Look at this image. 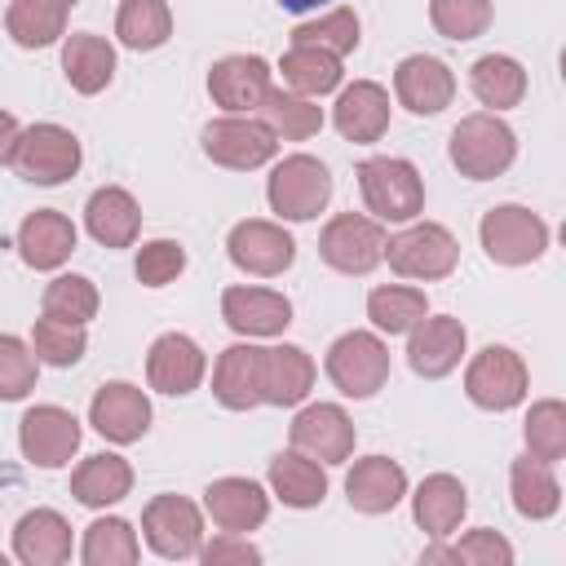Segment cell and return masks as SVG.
Instances as JSON below:
<instances>
[{"label":"cell","mask_w":566,"mask_h":566,"mask_svg":"<svg viewBox=\"0 0 566 566\" xmlns=\"http://www.w3.org/2000/svg\"><path fill=\"white\" fill-rule=\"evenodd\" d=\"M447 155L460 168V177L491 181V177H500L517 159V137H513V128L495 111H478V115H464L451 128Z\"/></svg>","instance_id":"cell-1"},{"label":"cell","mask_w":566,"mask_h":566,"mask_svg":"<svg viewBox=\"0 0 566 566\" xmlns=\"http://www.w3.org/2000/svg\"><path fill=\"white\" fill-rule=\"evenodd\" d=\"M358 190L376 221H416L424 208V181L411 159L371 155L358 164Z\"/></svg>","instance_id":"cell-2"},{"label":"cell","mask_w":566,"mask_h":566,"mask_svg":"<svg viewBox=\"0 0 566 566\" xmlns=\"http://www.w3.org/2000/svg\"><path fill=\"white\" fill-rule=\"evenodd\" d=\"M385 261L402 279H447L460 261V243L447 226L438 221H407V230L385 234Z\"/></svg>","instance_id":"cell-3"},{"label":"cell","mask_w":566,"mask_h":566,"mask_svg":"<svg viewBox=\"0 0 566 566\" xmlns=\"http://www.w3.org/2000/svg\"><path fill=\"white\" fill-rule=\"evenodd\" d=\"M265 199L270 212H279L283 221H314L332 199V172L314 155H287L274 164L265 181Z\"/></svg>","instance_id":"cell-4"},{"label":"cell","mask_w":566,"mask_h":566,"mask_svg":"<svg viewBox=\"0 0 566 566\" xmlns=\"http://www.w3.org/2000/svg\"><path fill=\"white\" fill-rule=\"evenodd\" d=\"M323 367L345 398H371L389 380V349L376 332H345L327 345Z\"/></svg>","instance_id":"cell-5"},{"label":"cell","mask_w":566,"mask_h":566,"mask_svg":"<svg viewBox=\"0 0 566 566\" xmlns=\"http://www.w3.org/2000/svg\"><path fill=\"white\" fill-rule=\"evenodd\" d=\"M80 137L62 124H31L22 128L18 137V150H13V172L31 186H62L66 177L80 172Z\"/></svg>","instance_id":"cell-6"},{"label":"cell","mask_w":566,"mask_h":566,"mask_svg":"<svg viewBox=\"0 0 566 566\" xmlns=\"http://www.w3.org/2000/svg\"><path fill=\"white\" fill-rule=\"evenodd\" d=\"M478 239L495 265H531L548 248V221L522 203H500L482 217Z\"/></svg>","instance_id":"cell-7"},{"label":"cell","mask_w":566,"mask_h":566,"mask_svg":"<svg viewBox=\"0 0 566 566\" xmlns=\"http://www.w3.org/2000/svg\"><path fill=\"white\" fill-rule=\"evenodd\" d=\"M526 389H531V371L522 354H513L509 345H486L464 367V394L482 411H509L526 398Z\"/></svg>","instance_id":"cell-8"},{"label":"cell","mask_w":566,"mask_h":566,"mask_svg":"<svg viewBox=\"0 0 566 566\" xmlns=\"http://www.w3.org/2000/svg\"><path fill=\"white\" fill-rule=\"evenodd\" d=\"M199 142H203V155L212 164L234 168V172L261 168L279 155V137L270 133L265 119H252V115H221V119L203 124Z\"/></svg>","instance_id":"cell-9"},{"label":"cell","mask_w":566,"mask_h":566,"mask_svg":"<svg viewBox=\"0 0 566 566\" xmlns=\"http://www.w3.org/2000/svg\"><path fill=\"white\" fill-rule=\"evenodd\" d=\"M318 256L336 270V274H371L385 261V230L376 217H358V212H340L323 226L318 234Z\"/></svg>","instance_id":"cell-10"},{"label":"cell","mask_w":566,"mask_h":566,"mask_svg":"<svg viewBox=\"0 0 566 566\" xmlns=\"http://www.w3.org/2000/svg\"><path fill=\"white\" fill-rule=\"evenodd\" d=\"M142 535L146 544L168 557V562H181V557H195L199 544H203V513L199 504H190L186 495H155L146 509H142Z\"/></svg>","instance_id":"cell-11"},{"label":"cell","mask_w":566,"mask_h":566,"mask_svg":"<svg viewBox=\"0 0 566 566\" xmlns=\"http://www.w3.org/2000/svg\"><path fill=\"white\" fill-rule=\"evenodd\" d=\"M18 447L35 469H62L80 451V420L66 407L40 402L18 420Z\"/></svg>","instance_id":"cell-12"},{"label":"cell","mask_w":566,"mask_h":566,"mask_svg":"<svg viewBox=\"0 0 566 566\" xmlns=\"http://www.w3.org/2000/svg\"><path fill=\"white\" fill-rule=\"evenodd\" d=\"M226 252H230V261H234L243 274L274 279V274H283V270L296 261V239H292L279 221L248 217V221H239V226L226 234Z\"/></svg>","instance_id":"cell-13"},{"label":"cell","mask_w":566,"mask_h":566,"mask_svg":"<svg viewBox=\"0 0 566 566\" xmlns=\"http://www.w3.org/2000/svg\"><path fill=\"white\" fill-rule=\"evenodd\" d=\"M464 345H469V332H464L460 318H451V314H424L407 332V363H411L416 376L438 380V376H447V371L460 367Z\"/></svg>","instance_id":"cell-14"},{"label":"cell","mask_w":566,"mask_h":566,"mask_svg":"<svg viewBox=\"0 0 566 566\" xmlns=\"http://www.w3.org/2000/svg\"><path fill=\"white\" fill-rule=\"evenodd\" d=\"M203 371H208V358H203V349L186 332L155 336V345L146 354V380H150V389H159L168 398H186V394H195L203 385Z\"/></svg>","instance_id":"cell-15"},{"label":"cell","mask_w":566,"mask_h":566,"mask_svg":"<svg viewBox=\"0 0 566 566\" xmlns=\"http://www.w3.org/2000/svg\"><path fill=\"white\" fill-rule=\"evenodd\" d=\"M354 420L336 402H310L292 420V447L314 455L318 464H340L354 455Z\"/></svg>","instance_id":"cell-16"},{"label":"cell","mask_w":566,"mask_h":566,"mask_svg":"<svg viewBox=\"0 0 566 566\" xmlns=\"http://www.w3.org/2000/svg\"><path fill=\"white\" fill-rule=\"evenodd\" d=\"M88 424H93L106 442L128 447V442L146 438V429H150V398H146L137 385H128V380H111V385H102V389L93 394V402H88Z\"/></svg>","instance_id":"cell-17"},{"label":"cell","mask_w":566,"mask_h":566,"mask_svg":"<svg viewBox=\"0 0 566 566\" xmlns=\"http://www.w3.org/2000/svg\"><path fill=\"white\" fill-rule=\"evenodd\" d=\"M208 93L226 115H252L261 106V97L270 93V62L256 53H230V57L212 62Z\"/></svg>","instance_id":"cell-18"},{"label":"cell","mask_w":566,"mask_h":566,"mask_svg":"<svg viewBox=\"0 0 566 566\" xmlns=\"http://www.w3.org/2000/svg\"><path fill=\"white\" fill-rule=\"evenodd\" d=\"M394 97L398 106H407L411 115H438L451 106L455 97V75L442 57H429V53H411L398 62L394 71Z\"/></svg>","instance_id":"cell-19"},{"label":"cell","mask_w":566,"mask_h":566,"mask_svg":"<svg viewBox=\"0 0 566 566\" xmlns=\"http://www.w3.org/2000/svg\"><path fill=\"white\" fill-rule=\"evenodd\" d=\"M221 318L239 336H279L292 323V301L274 287H226L221 292Z\"/></svg>","instance_id":"cell-20"},{"label":"cell","mask_w":566,"mask_h":566,"mask_svg":"<svg viewBox=\"0 0 566 566\" xmlns=\"http://www.w3.org/2000/svg\"><path fill=\"white\" fill-rule=\"evenodd\" d=\"M332 124L354 146L380 142L389 128V93L376 80H354L349 88H340V97L332 106Z\"/></svg>","instance_id":"cell-21"},{"label":"cell","mask_w":566,"mask_h":566,"mask_svg":"<svg viewBox=\"0 0 566 566\" xmlns=\"http://www.w3.org/2000/svg\"><path fill=\"white\" fill-rule=\"evenodd\" d=\"M402 495H407V473H402L398 460H389V455H363V460H354V469L345 478V500H349L354 513L380 517Z\"/></svg>","instance_id":"cell-22"},{"label":"cell","mask_w":566,"mask_h":566,"mask_svg":"<svg viewBox=\"0 0 566 566\" xmlns=\"http://www.w3.org/2000/svg\"><path fill=\"white\" fill-rule=\"evenodd\" d=\"M203 509L208 517L221 526V531H256L265 517H270V495L261 482L252 478H217L208 491H203Z\"/></svg>","instance_id":"cell-23"},{"label":"cell","mask_w":566,"mask_h":566,"mask_svg":"<svg viewBox=\"0 0 566 566\" xmlns=\"http://www.w3.org/2000/svg\"><path fill=\"white\" fill-rule=\"evenodd\" d=\"M261 363H265V349H256V345L239 340V345L221 349V358L212 367V398L226 411L261 407Z\"/></svg>","instance_id":"cell-24"},{"label":"cell","mask_w":566,"mask_h":566,"mask_svg":"<svg viewBox=\"0 0 566 566\" xmlns=\"http://www.w3.org/2000/svg\"><path fill=\"white\" fill-rule=\"evenodd\" d=\"M13 557L22 566H62L71 557V522L57 509H31L13 526Z\"/></svg>","instance_id":"cell-25"},{"label":"cell","mask_w":566,"mask_h":566,"mask_svg":"<svg viewBox=\"0 0 566 566\" xmlns=\"http://www.w3.org/2000/svg\"><path fill=\"white\" fill-rule=\"evenodd\" d=\"M84 226L102 248H133L142 230V208L124 186H97L84 203Z\"/></svg>","instance_id":"cell-26"},{"label":"cell","mask_w":566,"mask_h":566,"mask_svg":"<svg viewBox=\"0 0 566 566\" xmlns=\"http://www.w3.org/2000/svg\"><path fill=\"white\" fill-rule=\"evenodd\" d=\"M71 252H75V226H71V217H62L53 208H35L18 226V256L31 270H57Z\"/></svg>","instance_id":"cell-27"},{"label":"cell","mask_w":566,"mask_h":566,"mask_svg":"<svg viewBox=\"0 0 566 566\" xmlns=\"http://www.w3.org/2000/svg\"><path fill=\"white\" fill-rule=\"evenodd\" d=\"M314 389V358L301 345H274L261 363V402L270 407H296Z\"/></svg>","instance_id":"cell-28"},{"label":"cell","mask_w":566,"mask_h":566,"mask_svg":"<svg viewBox=\"0 0 566 566\" xmlns=\"http://www.w3.org/2000/svg\"><path fill=\"white\" fill-rule=\"evenodd\" d=\"M464 509H469V491H464V482L451 478V473H429V478L416 486V495H411V517H416V526H420L424 535H433V539H447V535L460 526Z\"/></svg>","instance_id":"cell-29"},{"label":"cell","mask_w":566,"mask_h":566,"mask_svg":"<svg viewBox=\"0 0 566 566\" xmlns=\"http://www.w3.org/2000/svg\"><path fill=\"white\" fill-rule=\"evenodd\" d=\"M62 75L75 93L93 97L115 80V49L93 31H75L62 44Z\"/></svg>","instance_id":"cell-30"},{"label":"cell","mask_w":566,"mask_h":566,"mask_svg":"<svg viewBox=\"0 0 566 566\" xmlns=\"http://www.w3.org/2000/svg\"><path fill=\"white\" fill-rule=\"evenodd\" d=\"M128 491H133V464L124 455H111V451H97V455L80 460L75 473H71V495L88 509L119 504Z\"/></svg>","instance_id":"cell-31"},{"label":"cell","mask_w":566,"mask_h":566,"mask_svg":"<svg viewBox=\"0 0 566 566\" xmlns=\"http://www.w3.org/2000/svg\"><path fill=\"white\" fill-rule=\"evenodd\" d=\"M270 491L287 504V509H318L327 495V473L314 455L305 451H279L270 460Z\"/></svg>","instance_id":"cell-32"},{"label":"cell","mask_w":566,"mask_h":566,"mask_svg":"<svg viewBox=\"0 0 566 566\" xmlns=\"http://www.w3.org/2000/svg\"><path fill=\"white\" fill-rule=\"evenodd\" d=\"M469 88L482 106L491 111H509L526 97V71L517 57L509 53H482L473 66H469Z\"/></svg>","instance_id":"cell-33"},{"label":"cell","mask_w":566,"mask_h":566,"mask_svg":"<svg viewBox=\"0 0 566 566\" xmlns=\"http://www.w3.org/2000/svg\"><path fill=\"white\" fill-rule=\"evenodd\" d=\"M509 491H513V509L531 522H544L562 509V486L553 478V464H544V460L517 455L509 469Z\"/></svg>","instance_id":"cell-34"},{"label":"cell","mask_w":566,"mask_h":566,"mask_svg":"<svg viewBox=\"0 0 566 566\" xmlns=\"http://www.w3.org/2000/svg\"><path fill=\"white\" fill-rule=\"evenodd\" d=\"M115 35L133 53H150V49L168 44V35H172V9H168V0H119Z\"/></svg>","instance_id":"cell-35"},{"label":"cell","mask_w":566,"mask_h":566,"mask_svg":"<svg viewBox=\"0 0 566 566\" xmlns=\"http://www.w3.org/2000/svg\"><path fill=\"white\" fill-rule=\"evenodd\" d=\"M256 111L270 124V133L283 137V142H310L323 128V106H314V97H301L292 88H274L270 84V93L261 97Z\"/></svg>","instance_id":"cell-36"},{"label":"cell","mask_w":566,"mask_h":566,"mask_svg":"<svg viewBox=\"0 0 566 566\" xmlns=\"http://www.w3.org/2000/svg\"><path fill=\"white\" fill-rule=\"evenodd\" d=\"M424 314H429V301H424L420 287L385 283V287H371V292H367V318H371V327L385 332V336H407Z\"/></svg>","instance_id":"cell-37"},{"label":"cell","mask_w":566,"mask_h":566,"mask_svg":"<svg viewBox=\"0 0 566 566\" xmlns=\"http://www.w3.org/2000/svg\"><path fill=\"white\" fill-rule=\"evenodd\" d=\"M279 75L292 93L301 97H323L340 84V57L323 53V49H305V44H292L279 62Z\"/></svg>","instance_id":"cell-38"},{"label":"cell","mask_w":566,"mask_h":566,"mask_svg":"<svg viewBox=\"0 0 566 566\" xmlns=\"http://www.w3.org/2000/svg\"><path fill=\"white\" fill-rule=\"evenodd\" d=\"M4 27L13 35V44L22 49H49L66 35V9L49 4V0H13L4 9Z\"/></svg>","instance_id":"cell-39"},{"label":"cell","mask_w":566,"mask_h":566,"mask_svg":"<svg viewBox=\"0 0 566 566\" xmlns=\"http://www.w3.org/2000/svg\"><path fill=\"white\" fill-rule=\"evenodd\" d=\"M80 557L88 566H133L142 557V544H137V531L124 517H97L93 526H84Z\"/></svg>","instance_id":"cell-40"},{"label":"cell","mask_w":566,"mask_h":566,"mask_svg":"<svg viewBox=\"0 0 566 566\" xmlns=\"http://www.w3.org/2000/svg\"><path fill=\"white\" fill-rule=\"evenodd\" d=\"M358 13L354 9H332L323 18H310L292 31V44H305V49H323L332 57H345L358 49Z\"/></svg>","instance_id":"cell-41"},{"label":"cell","mask_w":566,"mask_h":566,"mask_svg":"<svg viewBox=\"0 0 566 566\" xmlns=\"http://www.w3.org/2000/svg\"><path fill=\"white\" fill-rule=\"evenodd\" d=\"M40 314L44 318H57V323H80L84 327L97 314V287H93V279H84V274H57L44 287Z\"/></svg>","instance_id":"cell-42"},{"label":"cell","mask_w":566,"mask_h":566,"mask_svg":"<svg viewBox=\"0 0 566 566\" xmlns=\"http://www.w3.org/2000/svg\"><path fill=\"white\" fill-rule=\"evenodd\" d=\"M526 455L557 464L566 455V407L557 398H539L526 411Z\"/></svg>","instance_id":"cell-43"},{"label":"cell","mask_w":566,"mask_h":566,"mask_svg":"<svg viewBox=\"0 0 566 566\" xmlns=\"http://www.w3.org/2000/svg\"><path fill=\"white\" fill-rule=\"evenodd\" d=\"M88 349V336L80 323H57V318H35L31 327V354L35 363H49V367H75Z\"/></svg>","instance_id":"cell-44"},{"label":"cell","mask_w":566,"mask_h":566,"mask_svg":"<svg viewBox=\"0 0 566 566\" xmlns=\"http://www.w3.org/2000/svg\"><path fill=\"white\" fill-rule=\"evenodd\" d=\"M424 562H464V566H509L513 562V544L491 531V526H478L469 531L460 544H433L424 548Z\"/></svg>","instance_id":"cell-45"},{"label":"cell","mask_w":566,"mask_h":566,"mask_svg":"<svg viewBox=\"0 0 566 566\" xmlns=\"http://www.w3.org/2000/svg\"><path fill=\"white\" fill-rule=\"evenodd\" d=\"M429 22L442 40H478L491 27V0H429Z\"/></svg>","instance_id":"cell-46"},{"label":"cell","mask_w":566,"mask_h":566,"mask_svg":"<svg viewBox=\"0 0 566 566\" xmlns=\"http://www.w3.org/2000/svg\"><path fill=\"white\" fill-rule=\"evenodd\" d=\"M35 354L18 336H0V402H18L35 389Z\"/></svg>","instance_id":"cell-47"},{"label":"cell","mask_w":566,"mask_h":566,"mask_svg":"<svg viewBox=\"0 0 566 566\" xmlns=\"http://www.w3.org/2000/svg\"><path fill=\"white\" fill-rule=\"evenodd\" d=\"M137 283H146V287H168L181 270H186V248L181 243H172V239H150V243H142L137 248Z\"/></svg>","instance_id":"cell-48"},{"label":"cell","mask_w":566,"mask_h":566,"mask_svg":"<svg viewBox=\"0 0 566 566\" xmlns=\"http://www.w3.org/2000/svg\"><path fill=\"white\" fill-rule=\"evenodd\" d=\"M195 557H199L203 566H256V562H261V548L248 544V539L234 535V531H221L212 544H199Z\"/></svg>","instance_id":"cell-49"},{"label":"cell","mask_w":566,"mask_h":566,"mask_svg":"<svg viewBox=\"0 0 566 566\" xmlns=\"http://www.w3.org/2000/svg\"><path fill=\"white\" fill-rule=\"evenodd\" d=\"M18 137H22V124H18L9 111H0V168H4V164H13Z\"/></svg>","instance_id":"cell-50"},{"label":"cell","mask_w":566,"mask_h":566,"mask_svg":"<svg viewBox=\"0 0 566 566\" xmlns=\"http://www.w3.org/2000/svg\"><path fill=\"white\" fill-rule=\"evenodd\" d=\"M283 9H292V13H310V9H318V4H327V0H279Z\"/></svg>","instance_id":"cell-51"},{"label":"cell","mask_w":566,"mask_h":566,"mask_svg":"<svg viewBox=\"0 0 566 566\" xmlns=\"http://www.w3.org/2000/svg\"><path fill=\"white\" fill-rule=\"evenodd\" d=\"M49 4H57V9H66V13H71V4H75V0H49Z\"/></svg>","instance_id":"cell-52"},{"label":"cell","mask_w":566,"mask_h":566,"mask_svg":"<svg viewBox=\"0 0 566 566\" xmlns=\"http://www.w3.org/2000/svg\"><path fill=\"white\" fill-rule=\"evenodd\" d=\"M0 566H4V553H0Z\"/></svg>","instance_id":"cell-53"}]
</instances>
